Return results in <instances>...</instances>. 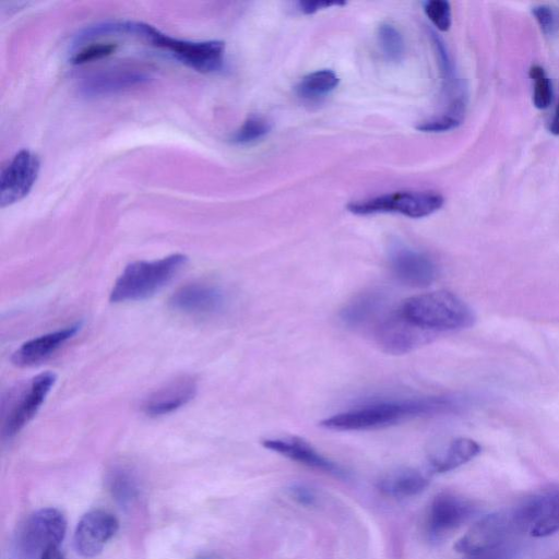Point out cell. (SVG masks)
<instances>
[{
	"label": "cell",
	"instance_id": "obj_1",
	"mask_svg": "<svg viewBox=\"0 0 559 559\" xmlns=\"http://www.w3.org/2000/svg\"><path fill=\"white\" fill-rule=\"evenodd\" d=\"M465 403L454 396H428L373 402L336 414L321 421L332 430H367L395 425L414 417L455 413Z\"/></svg>",
	"mask_w": 559,
	"mask_h": 559
},
{
	"label": "cell",
	"instance_id": "obj_2",
	"mask_svg": "<svg viewBox=\"0 0 559 559\" xmlns=\"http://www.w3.org/2000/svg\"><path fill=\"white\" fill-rule=\"evenodd\" d=\"M399 309L408 321L431 333L465 329L475 319L468 305L447 290L412 296Z\"/></svg>",
	"mask_w": 559,
	"mask_h": 559
},
{
	"label": "cell",
	"instance_id": "obj_3",
	"mask_svg": "<svg viewBox=\"0 0 559 559\" xmlns=\"http://www.w3.org/2000/svg\"><path fill=\"white\" fill-rule=\"evenodd\" d=\"M122 34L141 37L199 72H216L224 64L225 44L221 40H182L166 35L150 24L133 21L122 22Z\"/></svg>",
	"mask_w": 559,
	"mask_h": 559
},
{
	"label": "cell",
	"instance_id": "obj_4",
	"mask_svg": "<svg viewBox=\"0 0 559 559\" xmlns=\"http://www.w3.org/2000/svg\"><path fill=\"white\" fill-rule=\"evenodd\" d=\"M186 262L185 254L175 253L159 260L128 264L111 289L110 301H135L151 297L167 285Z\"/></svg>",
	"mask_w": 559,
	"mask_h": 559
},
{
	"label": "cell",
	"instance_id": "obj_5",
	"mask_svg": "<svg viewBox=\"0 0 559 559\" xmlns=\"http://www.w3.org/2000/svg\"><path fill=\"white\" fill-rule=\"evenodd\" d=\"M443 203V197L433 191H397L352 202L347 210L356 215L399 213L421 218L440 210Z\"/></svg>",
	"mask_w": 559,
	"mask_h": 559
},
{
	"label": "cell",
	"instance_id": "obj_6",
	"mask_svg": "<svg viewBox=\"0 0 559 559\" xmlns=\"http://www.w3.org/2000/svg\"><path fill=\"white\" fill-rule=\"evenodd\" d=\"M377 344L385 353L402 355L428 343L431 332L415 325L402 316L400 309L384 312L373 325Z\"/></svg>",
	"mask_w": 559,
	"mask_h": 559
},
{
	"label": "cell",
	"instance_id": "obj_7",
	"mask_svg": "<svg viewBox=\"0 0 559 559\" xmlns=\"http://www.w3.org/2000/svg\"><path fill=\"white\" fill-rule=\"evenodd\" d=\"M67 530L63 514L53 508H45L33 513L20 534V546L28 558L40 557L52 547L59 546Z\"/></svg>",
	"mask_w": 559,
	"mask_h": 559
},
{
	"label": "cell",
	"instance_id": "obj_8",
	"mask_svg": "<svg viewBox=\"0 0 559 559\" xmlns=\"http://www.w3.org/2000/svg\"><path fill=\"white\" fill-rule=\"evenodd\" d=\"M56 382V374L45 371L34 377L12 401L4 415L3 435L12 438L36 415Z\"/></svg>",
	"mask_w": 559,
	"mask_h": 559
},
{
	"label": "cell",
	"instance_id": "obj_9",
	"mask_svg": "<svg viewBox=\"0 0 559 559\" xmlns=\"http://www.w3.org/2000/svg\"><path fill=\"white\" fill-rule=\"evenodd\" d=\"M515 531L511 510L491 513L474 523L455 543L454 549L465 556L478 554L504 545Z\"/></svg>",
	"mask_w": 559,
	"mask_h": 559
},
{
	"label": "cell",
	"instance_id": "obj_10",
	"mask_svg": "<svg viewBox=\"0 0 559 559\" xmlns=\"http://www.w3.org/2000/svg\"><path fill=\"white\" fill-rule=\"evenodd\" d=\"M518 531H528L534 537L559 532V491L535 496L511 510Z\"/></svg>",
	"mask_w": 559,
	"mask_h": 559
},
{
	"label": "cell",
	"instance_id": "obj_11",
	"mask_svg": "<svg viewBox=\"0 0 559 559\" xmlns=\"http://www.w3.org/2000/svg\"><path fill=\"white\" fill-rule=\"evenodd\" d=\"M39 169L40 162L35 153L26 148L19 151L1 171V206L11 205L25 198L37 180Z\"/></svg>",
	"mask_w": 559,
	"mask_h": 559
},
{
	"label": "cell",
	"instance_id": "obj_12",
	"mask_svg": "<svg viewBox=\"0 0 559 559\" xmlns=\"http://www.w3.org/2000/svg\"><path fill=\"white\" fill-rule=\"evenodd\" d=\"M474 512L467 499L450 492L437 495L426 514V532L431 539L439 540L465 523Z\"/></svg>",
	"mask_w": 559,
	"mask_h": 559
},
{
	"label": "cell",
	"instance_id": "obj_13",
	"mask_svg": "<svg viewBox=\"0 0 559 559\" xmlns=\"http://www.w3.org/2000/svg\"><path fill=\"white\" fill-rule=\"evenodd\" d=\"M119 527L117 519L104 510L84 514L74 532V547L82 557L93 558L103 550Z\"/></svg>",
	"mask_w": 559,
	"mask_h": 559
},
{
	"label": "cell",
	"instance_id": "obj_14",
	"mask_svg": "<svg viewBox=\"0 0 559 559\" xmlns=\"http://www.w3.org/2000/svg\"><path fill=\"white\" fill-rule=\"evenodd\" d=\"M390 264L394 275L413 287L429 286L438 274L437 265L427 254L405 246L391 250Z\"/></svg>",
	"mask_w": 559,
	"mask_h": 559
},
{
	"label": "cell",
	"instance_id": "obj_15",
	"mask_svg": "<svg viewBox=\"0 0 559 559\" xmlns=\"http://www.w3.org/2000/svg\"><path fill=\"white\" fill-rule=\"evenodd\" d=\"M223 292L215 285L190 283L178 288L169 298L171 309L192 316H207L224 306Z\"/></svg>",
	"mask_w": 559,
	"mask_h": 559
},
{
	"label": "cell",
	"instance_id": "obj_16",
	"mask_svg": "<svg viewBox=\"0 0 559 559\" xmlns=\"http://www.w3.org/2000/svg\"><path fill=\"white\" fill-rule=\"evenodd\" d=\"M195 393V380L191 376H180L151 393L142 409L151 417L167 415L189 403Z\"/></svg>",
	"mask_w": 559,
	"mask_h": 559
},
{
	"label": "cell",
	"instance_id": "obj_17",
	"mask_svg": "<svg viewBox=\"0 0 559 559\" xmlns=\"http://www.w3.org/2000/svg\"><path fill=\"white\" fill-rule=\"evenodd\" d=\"M80 328L81 322H76L63 329L32 338L13 353L11 360L20 367L37 365L49 358L66 342L72 338Z\"/></svg>",
	"mask_w": 559,
	"mask_h": 559
},
{
	"label": "cell",
	"instance_id": "obj_18",
	"mask_svg": "<svg viewBox=\"0 0 559 559\" xmlns=\"http://www.w3.org/2000/svg\"><path fill=\"white\" fill-rule=\"evenodd\" d=\"M264 448L295 462L325 473L341 474V468L319 453L310 443L297 438H276L262 441Z\"/></svg>",
	"mask_w": 559,
	"mask_h": 559
},
{
	"label": "cell",
	"instance_id": "obj_19",
	"mask_svg": "<svg viewBox=\"0 0 559 559\" xmlns=\"http://www.w3.org/2000/svg\"><path fill=\"white\" fill-rule=\"evenodd\" d=\"M147 80L148 76L139 70H114L87 79L82 86V92L94 97L111 95L141 85Z\"/></svg>",
	"mask_w": 559,
	"mask_h": 559
},
{
	"label": "cell",
	"instance_id": "obj_20",
	"mask_svg": "<svg viewBox=\"0 0 559 559\" xmlns=\"http://www.w3.org/2000/svg\"><path fill=\"white\" fill-rule=\"evenodd\" d=\"M384 312L382 294L370 290L349 301L341 311V319L348 326L361 328L374 325Z\"/></svg>",
	"mask_w": 559,
	"mask_h": 559
},
{
	"label": "cell",
	"instance_id": "obj_21",
	"mask_svg": "<svg viewBox=\"0 0 559 559\" xmlns=\"http://www.w3.org/2000/svg\"><path fill=\"white\" fill-rule=\"evenodd\" d=\"M480 445L469 438H455L440 453L430 459L431 469L436 473L452 471L477 456Z\"/></svg>",
	"mask_w": 559,
	"mask_h": 559
},
{
	"label": "cell",
	"instance_id": "obj_22",
	"mask_svg": "<svg viewBox=\"0 0 559 559\" xmlns=\"http://www.w3.org/2000/svg\"><path fill=\"white\" fill-rule=\"evenodd\" d=\"M429 480L415 469L392 473L379 481V489L393 498H408L424 491Z\"/></svg>",
	"mask_w": 559,
	"mask_h": 559
},
{
	"label": "cell",
	"instance_id": "obj_23",
	"mask_svg": "<svg viewBox=\"0 0 559 559\" xmlns=\"http://www.w3.org/2000/svg\"><path fill=\"white\" fill-rule=\"evenodd\" d=\"M338 76L332 70L323 69L305 75L296 86L298 96L304 99H318L334 91Z\"/></svg>",
	"mask_w": 559,
	"mask_h": 559
},
{
	"label": "cell",
	"instance_id": "obj_24",
	"mask_svg": "<svg viewBox=\"0 0 559 559\" xmlns=\"http://www.w3.org/2000/svg\"><path fill=\"white\" fill-rule=\"evenodd\" d=\"M378 41L383 56L388 60L393 62L402 60L405 45L401 33L393 25L384 23L379 26Z\"/></svg>",
	"mask_w": 559,
	"mask_h": 559
},
{
	"label": "cell",
	"instance_id": "obj_25",
	"mask_svg": "<svg viewBox=\"0 0 559 559\" xmlns=\"http://www.w3.org/2000/svg\"><path fill=\"white\" fill-rule=\"evenodd\" d=\"M270 123L262 117L252 115L231 134L230 142L247 145L264 138L270 131Z\"/></svg>",
	"mask_w": 559,
	"mask_h": 559
},
{
	"label": "cell",
	"instance_id": "obj_26",
	"mask_svg": "<svg viewBox=\"0 0 559 559\" xmlns=\"http://www.w3.org/2000/svg\"><path fill=\"white\" fill-rule=\"evenodd\" d=\"M530 78L533 81V103L538 109H546L552 102L551 81L545 72L544 68L534 64L530 68Z\"/></svg>",
	"mask_w": 559,
	"mask_h": 559
},
{
	"label": "cell",
	"instance_id": "obj_27",
	"mask_svg": "<svg viewBox=\"0 0 559 559\" xmlns=\"http://www.w3.org/2000/svg\"><path fill=\"white\" fill-rule=\"evenodd\" d=\"M117 49L116 43H96L82 47L75 51L70 62L72 64H84L94 60L108 57L114 53Z\"/></svg>",
	"mask_w": 559,
	"mask_h": 559
},
{
	"label": "cell",
	"instance_id": "obj_28",
	"mask_svg": "<svg viewBox=\"0 0 559 559\" xmlns=\"http://www.w3.org/2000/svg\"><path fill=\"white\" fill-rule=\"evenodd\" d=\"M424 10L431 23L441 32H447L451 26V7L444 0H429L424 4Z\"/></svg>",
	"mask_w": 559,
	"mask_h": 559
},
{
	"label": "cell",
	"instance_id": "obj_29",
	"mask_svg": "<svg viewBox=\"0 0 559 559\" xmlns=\"http://www.w3.org/2000/svg\"><path fill=\"white\" fill-rule=\"evenodd\" d=\"M532 13L545 35L552 36L559 32L558 8L550 4H536L532 8Z\"/></svg>",
	"mask_w": 559,
	"mask_h": 559
},
{
	"label": "cell",
	"instance_id": "obj_30",
	"mask_svg": "<svg viewBox=\"0 0 559 559\" xmlns=\"http://www.w3.org/2000/svg\"><path fill=\"white\" fill-rule=\"evenodd\" d=\"M110 485L112 495L122 503L130 502L135 497V483L132 476L123 469H118L112 473Z\"/></svg>",
	"mask_w": 559,
	"mask_h": 559
},
{
	"label": "cell",
	"instance_id": "obj_31",
	"mask_svg": "<svg viewBox=\"0 0 559 559\" xmlns=\"http://www.w3.org/2000/svg\"><path fill=\"white\" fill-rule=\"evenodd\" d=\"M463 118L450 112H443L420 122L416 128L423 132H443L457 128Z\"/></svg>",
	"mask_w": 559,
	"mask_h": 559
},
{
	"label": "cell",
	"instance_id": "obj_32",
	"mask_svg": "<svg viewBox=\"0 0 559 559\" xmlns=\"http://www.w3.org/2000/svg\"><path fill=\"white\" fill-rule=\"evenodd\" d=\"M465 559H511V549L504 544L496 548L466 556Z\"/></svg>",
	"mask_w": 559,
	"mask_h": 559
},
{
	"label": "cell",
	"instance_id": "obj_33",
	"mask_svg": "<svg viewBox=\"0 0 559 559\" xmlns=\"http://www.w3.org/2000/svg\"><path fill=\"white\" fill-rule=\"evenodd\" d=\"M333 4H336V3L328 2V1H301V2H298L299 9L306 14H312V13L317 12L318 10L329 8Z\"/></svg>",
	"mask_w": 559,
	"mask_h": 559
},
{
	"label": "cell",
	"instance_id": "obj_34",
	"mask_svg": "<svg viewBox=\"0 0 559 559\" xmlns=\"http://www.w3.org/2000/svg\"><path fill=\"white\" fill-rule=\"evenodd\" d=\"M293 496L298 499L301 503H312L314 497L313 493L304 487L294 488Z\"/></svg>",
	"mask_w": 559,
	"mask_h": 559
},
{
	"label": "cell",
	"instance_id": "obj_35",
	"mask_svg": "<svg viewBox=\"0 0 559 559\" xmlns=\"http://www.w3.org/2000/svg\"><path fill=\"white\" fill-rule=\"evenodd\" d=\"M39 559H63V555L61 554L59 546H52L46 549Z\"/></svg>",
	"mask_w": 559,
	"mask_h": 559
},
{
	"label": "cell",
	"instance_id": "obj_36",
	"mask_svg": "<svg viewBox=\"0 0 559 559\" xmlns=\"http://www.w3.org/2000/svg\"><path fill=\"white\" fill-rule=\"evenodd\" d=\"M549 131L559 136V103L550 121Z\"/></svg>",
	"mask_w": 559,
	"mask_h": 559
}]
</instances>
